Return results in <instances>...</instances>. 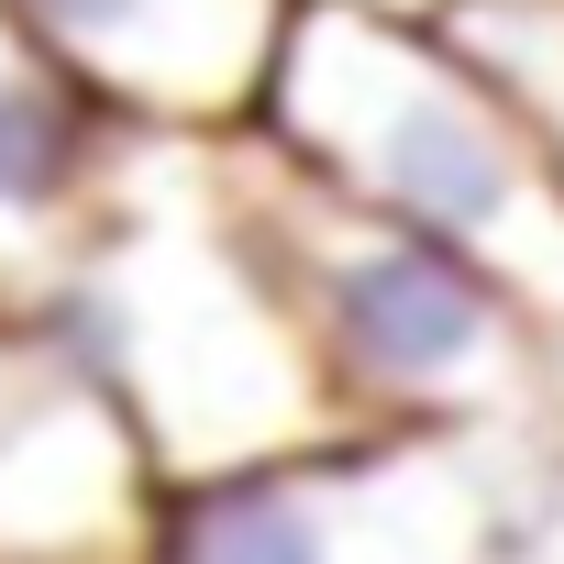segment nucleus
<instances>
[{"instance_id": "1", "label": "nucleus", "mask_w": 564, "mask_h": 564, "mask_svg": "<svg viewBox=\"0 0 564 564\" xmlns=\"http://www.w3.org/2000/svg\"><path fill=\"white\" fill-rule=\"evenodd\" d=\"M34 322L122 399V421L166 487H199V476L344 432L289 300H276V276L232 210L221 133L122 144L111 199Z\"/></svg>"}, {"instance_id": "2", "label": "nucleus", "mask_w": 564, "mask_h": 564, "mask_svg": "<svg viewBox=\"0 0 564 564\" xmlns=\"http://www.w3.org/2000/svg\"><path fill=\"white\" fill-rule=\"evenodd\" d=\"M254 133L366 199L377 221L498 276L542 333L564 322V177L432 23L289 0Z\"/></svg>"}, {"instance_id": "3", "label": "nucleus", "mask_w": 564, "mask_h": 564, "mask_svg": "<svg viewBox=\"0 0 564 564\" xmlns=\"http://www.w3.org/2000/svg\"><path fill=\"white\" fill-rule=\"evenodd\" d=\"M232 210L289 300L344 432H520L542 421V322L465 254L377 221L254 122L221 133Z\"/></svg>"}, {"instance_id": "4", "label": "nucleus", "mask_w": 564, "mask_h": 564, "mask_svg": "<svg viewBox=\"0 0 564 564\" xmlns=\"http://www.w3.org/2000/svg\"><path fill=\"white\" fill-rule=\"evenodd\" d=\"M520 432H333L166 487L155 564H509Z\"/></svg>"}, {"instance_id": "5", "label": "nucleus", "mask_w": 564, "mask_h": 564, "mask_svg": "<svg viewBox=\"0 0 564 564\" xmlns=\"http://www.w3.org/2000/svg\"><path fill=\"white\" fill-rule=\"evenodd\" d=\"M166 476L122 399L23 311H0V564H155Z\"/></svg>"}, {"instance_id": "6", "label": "nucleus", "mask_w": 564, "mask_h": 564, "mask_svg": "<svg viewBox=\"0 0 564 564\" xmlns=\"http://www.w3.org/2000/svg\"><path fill=\"white\" fill-rule=\"evenodd\" d=\"M122 133H243L289 0H0Z\"/></svg>"}, {"instance_id": "7", "label": "nucleus", "mask_w": 564, "mask_h": 564, "mask_svg": "<svg viewBox=\"0 0 564 564\" xmlns=\"http://www.w3.org/2000/svg\"><path fill=\"white\" fill-rule=\"evenodd\" d=\"M122 122L0 12V311H45L56 276L78 265L100 199H111V166H122Z\"/></svg>"}, {"instance_id": "8", "label": "nucleus", "mask_w": 564, "mask_h": 564, "mask_svg": "<svg viewBox=\"0 0 564 564\" xmlns=\"http://www.w3.org/2000/svg\"><path fill=\"white\" fill-rule=\"evenodd\" d=\"M432 34L509 100V122L564 177V0H443Z\"/></svg>"}, {"instance_id": "9", "label": "nucleus", "mask_w": 564, "mask_h": 564, "mask_svg": "<svg viewBox=\"0 0 564 564\" xmlns=\"http://www.w3.org/2000/svg\"><path fill=\"white\" fill-rule=\"evenodd\" d=\"M509 564H564V421L542 410L520 443V498H509Z\"/></svg>"}, {"instance_id": "10", "label": "nucleus", "mask_w": 564, "mask_h": 564, "mask_svg": "<svg viewBox=\"0 0 564 564\" xmlns=\"http://www.w3.org/2000/svg\"><path fill=\"white\" fill-rule=\"evenodd\" d=\"M542 410H553V421H564V322H553V333H542Z\"/></svg>"}, {"instance_id": "11", "label": "nucleus", "mask_w": 564, "mask_h": 564, "mask_svg": "<svg viewBox=\"0 0 564 564\" xmlns=\"http://www.w3.org/2000/svg\"><path fill=\"white\" fill-rule=\"evenodd\" d=\"M333 12H388V23H432L443 0H333Z\"/></svg>"}]
</instances>
